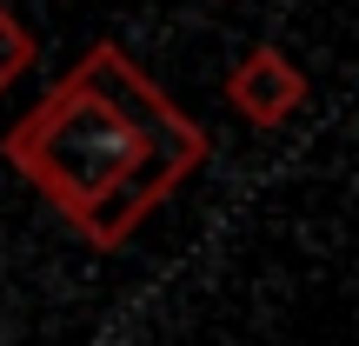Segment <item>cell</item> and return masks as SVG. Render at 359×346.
Instances as JSON below:
<instances>
[{
	"instance_id": "obj_1",
	"label": "cell",
	"mask_w": 359,
	"mask_h": 346,
	"mask_svg": "<svg viewBox=\"0 0 359 346\" xmlns=\"http://www.w3.org/2000/svg\"><path fill=\"white\" fill-rule=\"evenodd\" d=\"M0 154L87 246L114 253L173 200L180 180L206 167L213 140L127 60V47L93 40Z\"/></svg>"
},
{
	"instance_id": "obj_2",
	"label": "cell",
	"mask_w": 359,
	"mask_h": 346,
	"mask_svg": "<svg viewBox=\"0 0 359 346\" xmlns=\"http://www.w3.org/2000/svg\"><path fill=\"white\" fill-rule=\"evenodd\" d=\"M299 100H306V74H299L280 47H253L226 74V107L240 120H253V127H280Z\"/></svg>"
},
{
	"instance_id": "obj_3",
	"label": "cell",
	"mask_w": 359,
	"mask_h": 346,
	"mask_svg": "<svg viewBox=\"0 0 359 346\" xmlns=\"http://www.w3.org/2000/svg\"><path fill=\"white\" fill-rule=\"evenodd\" d=\"M34 60H40L34 34L20 27V13H13V7H0V93H7V87H13V80H20Z\"/></svg>"
}]
</instances>
